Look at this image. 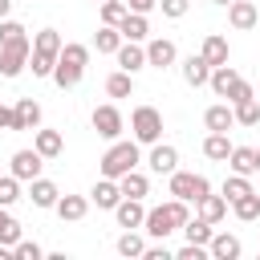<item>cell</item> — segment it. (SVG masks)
Listing matches in <instances>:
<instances>
[{"instance_id": "6da1fadb", "label": "cell", "mask_w": 260, "mask_h": 260, "mask_svg": "<svg viewBox=\"0 0 260 260\" xmlns=\"http://www.w3.org/2000/svg\"><path fill=\"white\" fill-rule=\"evenodd\" d=\"M187 219H191L187 203L171 195L167 203H158V207H150V211H146V219H142V232H146L150 240H167V236H171V232H179Z\"/></svg>"}, {"instance_id": "7a4b0ae2", "label": "cell", "mask_w": 260, "mask_h": 260, "mask_svg": "<svg viewBox=\"0 0 260 260\" xmlns=\"http://www.w3.org/2000/svg\"><path fill=\"white\" fill-rule=\"evenodd\" d=\"M85 65H89V45L69 41V45H61V53H57L53 81H57L61 89H77V85H81V77H85Z\"/></svg>"}, {"instance_id": "3957f363", "label": "cell", "mask_w": 260, "mask_h": 260, "mask_svg": "<svg viewBox=\"0 0 260 260\" xmlns=\"http://www.w3.org/2000/svg\"><path fill=\"white\" fill-rule=\"evenodd\" d=\"M142 162V150H138V142L134 138H114L110 146H106V154L98 158V171L106 175V179H122L126 171H134Z\"/></svg>"}, {"instance_id": "277c9868", "label": "cell", "mask_w": 260, "mask_h": 260, "mask_svg": "<svg viewBox=\"0 0 260 260\" xmlns=\"http://www.w3.org/2000/svg\"><path fill=\"white\" fill-rule=\"evenodd\" d=\"M61 32L57 28H41L32 37V53H28V69L32 77H53V65H57V53H61Z\"/></svg>"}, {"instance_id": "5b68a950", "label": "cell", "mask_w": 260, "mask_h": 260, "mask_svg": "<svg viewBox=\"0 0 260 260\" xmlns=\"http://www.w3.org/2000/svg\"><path fill=\"white\" fill-rule=\"evenodd\" d=\"M130 134H134L138 146L158 142V138H162V114H158L154 106H138V110L130 114Z\"/></svg>"}, {"instance_id": "8992f818", "label": "cell", "mask_w": 260, "mask_h": 260, "mask_svg": "<svg viewBox=\"0 0 260 260\" xmlns=\"http://www.w3.org/2000/svg\"><path fill=\"white\" fill-rule=\"evenodd\" d=\"M28 53H32V41L28 37H16L8 45H0V77H20L28 69Z\"/></svg>"}, {"instance_id": "52a82bcc", "label": "cell", "mask_w": 260, "mask_h": 260, "mask_svg": "<svg viewBox=\"0 0 260 260\" xmlns=\"http://www.w3.org/2000/svg\"><path fill=\"white\" fill-rule=\"evenodd\" d=\"M167 191H171L175 199H183V203H195L199 195H207V191H211V183H207L203 175H191V171H171Z\"/></svg>"}, {"instance_id": "ba28073f", "label": "cell", "mask_w": 260, "mask_h": 260, "mask_svg": "<svg viewBox=\"0 0 260 260\" xmlns=\"http://www.w3.org/2000/svg\"><path fill=\"white\" fill-rule=\"evenodd\" d=\"M89 122H93V130H98L106 142L122 138V130H126V118H122V110H118V106H98Z\"/></svg>"}, {"instance_id": "9c48e42d", "label": "cell", "mask_w": 260, "mask_h": 260, "mask_svg": "<svg viewBox=\"0 0 260 260\" xmlns=\"http://www.w3.org/2000/svg\"><path fill=\"white\" fill-rule=\"evenodd\" d=\"M146 167L154 171V175H171V171H179V150L171 146V142H150V154H146Z\"/></svg>"}, {"instance_id": "30bf717a", "label": "cell", "mask_w": 260, "mask_h": 260, "mask_svg": "<svg viewBox=\"0 0 260 260\" xmlns=\"http://www.w3.org/2000/svg\"><path fill=\"white\" fill-rule=\"evenodd\" d=\"M41 167H45V158H41L37 150H16V154L8 158V175H16L20 183H32V179L41 175Z\"/></svg>"}, {"instance_id": "8fae6325", "label": "cell", "mask_w": 260, "mask_h": 260, "mask_svg": "<svg viewBox=\"0 0 260 260\" xmlns=\"http://www.w3.org/2000/svg\"><path fill=\"white\" fill-rule=\"evenodd\" d=\"M179 61V49H175V41H167V37H154V41H146V65L150 69H171Z\"/></svg>"}, {"instance_id": "7c38bea8", "label": "cell", "mask_w": 260, "mask_h": 260, "mask_svg": "<svg viewBox=\"0 0 260 260\" xmlns=\"http://www.w3.org/2000/svg\"><path fill=\"white\" fill-rule=\"evenodd\" d=\"M240 252H244L240 236H232V232H211V240H207V256H211V260H240Z\"/></svg>"}, {"instance_id": "4fadbf2b", "label": "cell", "mask_w": 260, "mask_h": 260, "mask_svg": "<svg viewBox=\"0 0 260 260\" xmlns=\"http://www.w3.org/2000/svg\"><path fill=\"white\" fill-rule=\"evenodd\" d=\"M199 57L215 69V65H228V57H232V45H228V37H219V32H207L203 37V45H199Z\"/></svg>"}, {"instance_id": "5bb4252c", "label": "cell", "mask_w": 260, "mask_h": 260, "mask_svg": "<svg viewBox=\"0 0 260 260\" xmlns=\"http://www.w3.org/2000/svg\"><path fill=\"white\" fill-rule=\"evenodd\" d=\"M41 126V106L32 98H16L12 106V130H37Z\"/></svg>"}, {"instance_id": "9a60e30c", "label": "cell", "mask_w": 260, "mask_h": 260, "mask_svg": "<svg viewBox=\"0 0 260 260\" xmlns=\"http://www.w3.org/2000/svg\"><path fill=\"white\" fill-rule=\"evenodd\" d=\"M118 199H122V187H118V179H98L93 183V191H89V203H98L102 211H114L118 207Z\"/></svg>"}, {"instance_id": "2e32d148", "label": "cell", "mask_w": 260, "mask_h": 260, "mask_svg": "<svg viewBox=\"0 0 260 260\" xmlns=\"http://www.w3.org/2000/svg\"><path fill=\"white\" fill-rule=\"evenodd\" d=\"M256 20H260V12H256L252 0H232V4H228V24H232V28L248 32V28H256Z\"/></svg>"}, {"instance_id": "e0dca14e", "label": "cell", "mask_w": 260, "mask_h": 260, "mask_svg": "<svg viewBox=\"0 0 260 260\" xmlns=\"http://www.w3.org/2000/svg\"><path fill=\"white\" fill-rule=\"evenodd\" d=\"M118 32H122V41H150V20L142 16V12H126L122 20H118Z\"/></svg>"}, {"instance_id": "ac0fdd59", "label": "cell", "mask_w": 260, "mask_h": 260, "mask_svg": "<svg viewBox=\"0 0 260 260\" xmlns=\"http://www.w3.org/2000/svg\"><path fill=\"white\" fill-rule=\"evenodd\" d=\"M114 57H118V69H126V73H138V69H146V49H142L138 41H122Z\"/></svg>"}, {"instance_id": "d6986e66", "label": "cell", "mask_w": 260, "mask_h": 260, "mask_svg": "<svg viewBox=\"0 0 260 260\" xmlns=\"http://www.w3.org/2000/svg\"><path fill=\"white\" fill-rule=\"evenodd\" d=\"M203 126H207V130H219V134H228V130L236 126L232 102H215V106H207V110H203Z\"/></svg>"}, {"instance_id": "ffe728a7", "label": "cell", "mask_w": 260, "mask_h": 260, "mask_svg": "<svg viewBox=\"0 0 260 260\" xmlns=\"http://www.w3.org/2000/svg\"><path fill=\"white\" fill-rule=\"evenodd\" d=\"M195 215H199V219H207V223L215 228V223H219V219L228 215V199H223V195H211V191H207V195H199V199H195Z\"/></svg>"}, {"instance_id": "44dd1931", "label": "cell", "mask_w": 260, "mask_h": 260, "mask_svg": "<svg viewBox=\"0 0 260 260\" xmlns=\"http://www.w3.org/2000/svg\"><path fill=\"white\" fill-rule=\"evenodd\" d=\"M114 219H118V228H142V219H146V207H142V199H118V207H114Z\"/></svg>"}, {"instance_id": "7402d4cb", "label": "cell", "mask_w": 260, "mask_h": 260, "mask_svg": "<svg viewBox=\"0 0 260 260\" xmlns=\"http://www.w3.org/2000/svg\"><path fill=\"white\" fill-rule=\"evenodd\" d=\"M32 150H37L41 158H57V154L65 150L61 130H41V126H37V134H32Z\"/></svg>"}, {"instance_id": "603a6c76", "label": "cell", "mask_w": 260, "mask_h": 260, "mask_svg": "<svg viewBox=\"0 0 260 260\" xmlns=\"http://www.w3.org/2000/svg\"><path fill=\"white\" fill-rule=\"evenodd\" d=\"M28 199H32V207H53V203L61 199V191H57V183H53V179L37 175V179L28 183Z\"/></svg>"}, {"instance_id": "cb8c5ba5", "label": "cell", "mask_w": 260, "mask_h": 260, "mask_svg": "<svg viewBox=\"0 0 260 260\" xmlns=\"http://www.w3.org/2000/svg\"><path fill=\"white\" fill-rule=\"evenodd\" d=\"M53 211H57L65 223H77V219H85V211H89V199H85V195H61V199L53 203Z\"/></svg>"}, {"instance_id": "d4e9b609", "label": "cell", "mask_w": 260, "mask_h": 260, "mask_svg": "<svg viewBox=\"0 0 260 260\" xmlns=\"http://www.w3.org/2000/svg\"><path fill=\"white\" fill-rule=\"evenodd\" d=\"M118 187H122V195H126V199H146V195H150V179H146L138 167H134V171H126V175L118 179Z\"/></svg>"}, {"instance_id": "484cf974", "label": "cell", "mask_w": 260, "mask_h": 260, "mask_svg": "<svg viewBox=\"0 0 260 260\" xmlns=\"http://www.w3.org/2000/svg\"><path fill=\"white\" fill-rule=\"evenodd\" d=\"M207 77H211V65H207V61H203L199 53H191V57L183 61V81L199 89V85H207Z\"/></svg>"}, {"instance_id": "4316f807", "label": "cell", "mask_w": 260, "mask_h": 260, "mask_svg": "<svg viewBox=\"0 0 260 260\" xmlns=\"http://www.w3.org/2000/svg\"><path fill=\"white\" fill-rule=\"evenodd\" d=\"M228 207H232V215H236L240 223H252V219H260V195H256V191H248V195L232 199Z\"/></svg>"}, {"instance_id": "83f0119b", "label": "cell", "mask_w": 260, "mask_h": 260, "mask_svg": "<svg viewBox=\"0 0 260 260\" xmlns=\"http://www.w3.org/2000/svg\"><path fill=\"white\" fill-rule=\"evenodd\" d=\"M236 81H240V73H236L232 65H215V69H211V77H207V85H211V93H215V98H228V89H232Z\"/></svg>"}, {"instance_id": "f1b7e54d", "label": "cell", "mask_w": 260, "mask_h": 260, "mask_svg": "<svg viewBox=\"0 0 260 260\" xmlns=\"http://www.w3.org/2000/svg\"><path fill=\"white\" fill-rule=\"evenodd\" d=\"M228 167H232L236 175H256V146H232Z\"/></svg>"}, {"instance_id": "f546056e", "label": "cell", "mask_w": 260, "mask_h": 260, "mask_svg": "<svg viewBox=\"0 0 260 260\" xmlns=\"http://www.w3.org/2000/svg\"><path fill=\"white\" fill-rule=\"evenodd\" d=\"M203 154H207V158H215V162H228V154H232V142H228V134H219V130H207V138H203Z\"/></svg>"}, {"instance_id": "4dcf8cb0", "label": "cell", "mask_w": 260, "mask_h": 260, "mask_svg": "<svg viewBox=\"0 0 260 260\" xmlns=\"http://www.w3.org/2000/svg\"><path fill=\"white\" fill-rule=\"evenodd\" d=\"M248 191H256V187H252V175H236V171H232V175L223 179V187H219V195H223L228 203L240 199V195H248Z\"/></svg>"}, {"instance_id": "1f68e13d", "label": "cell", "mask_w": 260, "mask_h": 260, "mask_svg": "<svg viewBox=\"0 0 260 260\" xmlns=\"http://www.w3.org/2000/svg\"><path fill=\"white\" fill-rule=\"evenodd\" d=\"M179 232L187 236V244H203V248H207V240H211V232H215V228H211L207 219H199V215H191V219H187V223H183Z\"/></svg>"}, {"instance_id": "d6a6232c", "label": "cell", "mask_w": 260, "mask_h": 260, "mask_svg": "<svg viewBox=\"0 0 260 260\" xmlns=\"http://www.w3.org/2000/svg\"><path fill=\"white\" fill-rule=\"evenodd\" d=\"M106 93H110V98H130V93H134V73H126V69L110 73V77H106Z\"/></svg>"}, {"instance_id": "836d02e7", "label": "cell", "mask_w": 260, "mask_h": 260, "mask_svg": "<svg viewBox=\"0 0 260 260\" xmlns=\"http://www.w3.org/2000/svg\"><path fill=\"white\" fill-rule=\"evenodd\" d=\"M114 248H118V256H126V260H130V256H142V252H146V240H142L134 228H126V232L118 236V244H114Z\"/></svg>"}, {"instance_id": "e575fe53", "label": "cell", "mask_w": 260, "mask_h": 260, "mask_svg": "<svg viewBox=\"0 0 260 260\" xmlns=\"http://www.w3.org/2000/svg\"><path fill=\"white\" fill-rule=\"evenodd\" d=\"M232 114H236V126H260V102H256V98L236 102V106H232Z\"/></svg>"}, {"instance_id": "d590c367", "label": "cell", "mask_w": 260, "mask_h": 260, "mask_svg": "<svg viewBox=\"0 0 260 260\" xmlns=\"http://www.w3.org/2000/svg\"><path fill=\"white\" fill-rule=\"evenodd\" d=\"M118 45H122V32H118L114 24H102L98 37H93V49H98V53H118Z\"/></svg>"}, {"instance_id": "8d00e7d4", "label": "cell", "mask_w": 260, "mask_h": 260, "mask_svg": "<svg viewBox=\"0 0 260 260\" xmlns=\"http://www.w3.org/2000/svg\"><path fill=\"white\" fill-rule=\"evenodd\" d=\"M16 240H20V223H16V215H12L8 207H0V244L12 248Z\"/></svg>"}, {"instance_id": "74e56055", "label": "cell", "mask_w": 260, "mask_h": 260, "mask_svg": "<svg viewBox=\"0 0 260 260\" xmlns=\"http://www.w3.org/2000/svg\"><path fill=\"white\" fill-rule=\"evenodd\" d=\"M20 199V179L16 175H0V207H12Z\"/></svg>"}, {"instance_id": "f35d334b", "label": "cell", "mask_w": 260, "mask_h": 260, "mask_svg": "<svg viewBox=\"0 0 260 260\" xmlns=\"http://www.w3.org/2000/svg\"><path fill=\"white\" fill-rule=\"evenodd\" d=\"M41 256H45V248L37 240H16L12 244V260H41Z\"/></svg>"}, {"instance_id": "ab89813d", "label": "cell", "mask_w": 260, "mask_h": 260, "mask_svg": "<svg viewBox=\"0 0 260 260\" xmlns=\"http://www.w3.org/2000/svg\"><path fill=\"white\" fill-rule=\"evenodd\" d=\"M126 12H130L126 0H102V24H114V28H118V20H122Z\"/></svg>"}, {"instance_id": "60d3db41", "label": "cell", "mask_w": 260, "mask_h": 260, "mask_svg": "<svg viewBox=\"0 0 260 260\" xmlns=\"http://www.w3.org/2000/svg\"><path fill=\"white\" fill-rule=\"evenodd\" d=\"M16 37H28V32H24V24H20V20H12V16H4V20H0V45H8V41H16Z\"/></svg>"}, {"instance_id": "b9f144b4", "label": "cell", "mask_w": 260, "mask_h": 260, "mask_svg": "<svg viewBox=\"0 0 260 260\" xmlns=\"http://www.w3.org/2000/svg\"><path fill=\"white\" fill-rule=\"evenodd\" d=\"M158 8H162V16H171V20H179V16H187V8H191V0H158Z\"/></svg>"}, {"instance_id": "7bdbcfd3", "label": "cell", "mask_w": 260, "mask_h": 260, "mask_svg": "<svg viewBox=\"0 0 260 260\" xmlns=\"http://www.w3.org/2000/svg\"><path fill=\"white\" fill-rule=\"evenodd\" d=\"M248 98H256V93H252V85H248V81H244V77H240V81H236V85H232V89H228V102H232V106H236V102H248Z\"/></svg>"}, {"instance_id": "ee69618b", "label": "cell", "mask_w": 260, "mask_h": 260, "mask_svg": "<svg viewBox=\"0 0 260 260\" xmlns=\"http://www.w3.org/2000/svg\"><path fill=\"white\" fill-rule=\"evenodd\" d=\"M203 256H207L203 244H183V248L175 252V260H203Z\"/></svg>"}, {"instance_id": "f6af8a7d", "label": "cell", "mask_w": 260, "mask_h": 260, "mask_svg": "<svg viewBox=\"0 0 260 260\" xmlns=\"http://www.w3.org/2000/svg\"><path fill=\"white\" fill-rule=\"evenodd\" d=\"M126 8H130V12H142V16H146V12H154V8H158V0H126Z\"/></svg>"}, {"instance_id": "bcb514c9", "label": "cell", "mask_w": 260, "mask_h": 260, "mask_svg": "<svg viewBox=\"0 0 260 260\" xmlns=\"http://www.w3.org/2000/svg\"><path fill=\"white\" fill-rule=\"evenodd\" d=\"M171 256H175V252H171L167 244H162V248H146V252H142V260H171Z\"/></svg>"}, {"instance_id": "7dc6e473", "label": "cell", "mask_w": 260, "mask_h": 260, "mask_svg": "<svg viewBox=\"0 0 260 260\" xmlns=\"http://www.w3.org/2000/svg\"><path fill=\"white\" fill-rule=\"evenodd\" d=\"M0 130H12V106L0 102Z\"/></svg>"}, {"instance_id": "c3c4849f", "label": "cell", "mask_w": 260, "mask_h": 260, "mask_svg": "<svg viewBox=\"0 0 260 260\" xmlns=\"http://www.w3.org/2000/svg\"><path fill=\"white\" fill-rule=\"evenodd\" d=\"M12 4H16V0H0V20H4L8 12H12Z\"/></svg>"}, {"instance_id": "681fc988", "label": "cell", "mask_w": 260, "mask_h": 260, "mask_svg": "<svg viewBox=\"0 0 260 260\" xmlns=\"http://www.w3.org/2000/svg\"><path fill=\"white\" fill-rule=\"evenodd\" d=\"M256 171H260V146H256Z\"/></svg>"}, {"instance_id": "f907efd6", "label": "cell", "mask_w": 260, "mask_h": 260, "mask_svg": "<svg viewBox=\"0 0 260 260\" xmlns=\"http://www.w3.org/2000/svg\"><path fill=\"white\" fill-rule=\"evenodd\" d=\"M211 4H223V8H228V4H232V0H211Z\"/></svg>"}, {"instance_id": "816d5d0a", "label": "cell", "mask_w": 260, "mask_h": 260, "mask_svg": "<svg viewBox=\"0 0 260 260\" xmlns=\"http://www.w3.org/2000/svg\"><path fill=\"white\" fill-rule=\"evenodd\" d=\"M93 4H102V0H93Z\"/></svg>"}]
</instances>
